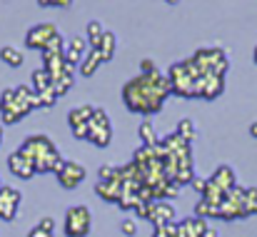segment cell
<instances>
[{
	"instance_id": "cell-32",
	"label": "cell",
	"mask_w": 257,
	"mask_h": 237,
	"mask_svg": "<svg viewBox=\"0 0 257 237\" xmlns=\"http://www.w3.org/2000/svg\"><path fill=\"white\" fill-rule=\"evenodd\" d=\"M250 135L257 140V123H252V125H250Z\"/></svg>"
},
{
	"instance_id": "cell-19",
	"label": "cell",
	"mask_w": 257,
	"mask_h": 237,
	"mask_svg": "<svg viewBox=\"0 0 257 237\" xmlns=\"http://www.w3.org/2000/svg\"><path fill=\"white\" fill-rule=\"evenodd\" d=\"M100 55H102V60L107 63V60H112V55H115V35L112 33H107L105 30V35H102V43H100Z\"/></svg>"
},
{
	"instance_id": "cell-7",
	"label": "cell",
	"mask_w": 257,
	"mask_h": 237,
	"mask_svg": "<svg viewBox=\"0 0 257 237\" xmlns=\"http://www.w3.org/2000/svg\"><path fill=\"white\" fill-rule=\"evenodd\" d=\"M20 202H23L20 190L3 185V187H0V220H15Z\"/></svg>"
},
{
	"instance_id": "cell-28",
	"label": "cell",
	"mask_w": 257,
	"mask_h": 237,
	"mask_svg": "<svg viewBox=\"0 0 257 237\" xmlns=\"http://www.w3.org/2000/svg\"><path fill=\"white\" fill-rule=\"evenodd\" d=\"M38 227H43V230L53 232V230H55V220H53V217H43V220L38 222Z\"/></svg>"
},
{
	"instance_id": "cell-37",
	"label": "cell",
	"mask_w": 257,
	"mask_h": 237,
	"mask_svg": "<svg viewBox=\"0 0 257 237\" xmlns=\"http://www.w3.org/2000/svg\"><path fill=\"white\" fill-rule=\"evenodd\" d=\"M0 187H3V182H0Z\"/></svg>"
},
{
	"instance_id": "cell-17",
	"label": "cell",
	"mask_w": 257,
	"mask_h": 237,
	"mask_svg": "<svg viewBox=\"0 0 257 237\" xmlns=\"http://www.w3.org/2000/svg\"><path fill=\"white\" fill-rule=\"evenodd\" d=\"M0 60H3L5 65H10V68H20V65L25 63V55H23L18 48H13V45H3V48H0Z\"/></svg>"
},
{
	"instance_id": "cell-15",
	"label": "cell",
	"mask_w": 257,
	"mask_h": 237,
	"mask_svg": "<svg viewBox=\"0 0 257 237\" xmlns=\"http://www.w3.org/2000/svg\"><path fill=\"white\" fill-rule=\"evenodd\" d=\"M102 35H105V30H102V23L100 20H90L85 28V38H87V45H90V50H97L100 48V43H102Z\"/></svg>"
},
{
	"instance_id": "cell-2",
	"label": "cell",
	"mask_w": 257,
	"mask_h": 237,
	"mask_svg": "<svg viewBox=\"0 0 257 237\" xmlns=\"http://www.w3.org/2000/svg\"><path fill=\"white\" fill-rule=\"evenodd\" d=\"M87 140L95 145V148H107L110 140H112V128H110V117L102 107H95L92 117H90V135Z\"/></svg>"
},
{
	"instance_id": "cell-5",
	"label": "cell",
	"mask_w": 257,
	"mask_h": 237,
	"mask_svg": "<svg viewBox=\"0 0 257 237\" xmlns=\"http://www.w3.org/2000/svg\"><path fill=\"white\" fill-rule=\"evenodd\" d=\"M58 35V28L53 23H40V25H33L25 35V45L33 48V50H43L53 38Z\"/></svg>"
},
{
	"instance_id": "cell-1",
	"label": "cell",
	"mask_w": 257,
	"mask_h": 237,
	"mask_svg": "<svg viewBox=\"0 0 257 237\" xmlns=\"http://www.w3.org/2000/svg\"><path fill=\"white\" fill-rule=\"evenodd\" d=\"M170 95V80L163 73H148V75H138L130 82H125L122 87V100L127 105L130 112H140V115H153L163 107L165 97Z\"/></svg>"
},
{
	"instance_id": "cell-6",
	"label": "cell",
	"mask_w": 257,
	"mask_h": 237,
	"mask_svg": "<svg viewBox=\"0 0 257 237\" xmlns=\"http://www.w3.org/2000/svg\"><path fill=\"white\" fill-rule=\"evenodd\" d=\"M58 175V182L65 187V190H75L83 180H85V167L80 162H73V160H65L63 167L55 172Z\"/></svg>"
},
{
	"instance_id": "cell-27",
	"label": "cell",
	"mask_w": 257,
	"mask_h": 237,
	"mask_svg": "<svg viewBox=\"0 0 257 237\" xmlns=\"http://www.w3.org/2000/svg\"><path fill=\"white\" fill-rule=\"evenodd\" d=\"M140 70H143V75H148V73H155V63H153L150 58H145V60L140 63Z\"/></svg>"
},
{
	"instance_id": "cell-33",
	"label": "cell",
	"mask_w": 257,
	"mask_h": 237,
	"mask_svg": "<svg viewBox=\"0 0 257 237\" xmlns=\"http://www.w3.org/2000/svg\"><path fill=\"white\" fill-rule=\"evenodd\" d=\"M202 237H217V230H210V227H207V232H205Z\"/></svg>"
},
{
	"instance_id": "cell-36",
	"label": "cell",
	"mask_w": 257,
	"mask_h": 237,
	"mask_svg": "<svg viewBox=\"0 0 257 237\" xmlns=\"http://www.w3.org/2000/svg\"><path fill=\"white\" fill-rule=\"evenodd\" d=\"M0 140H3V125H0Z\"/></svg>"
},
{
	"instance_id": "cell-18",
	"label": "cell",
	"mask_w": 257,
	"mask_h": 237,
	"mask_svg": "<svg viewBox=\"0 0 257 237\" xmlns=\"http://www.w3.org/2000/svg\"><path fill=\"white\" fill-rule=\"evenodd\" d=\"M50 85H53V78H50V73H48L45 68H40V70L33 73V90H35V92H43V90H48Z\"/></svg>"
},
{
	"instance_id": "cell-31",
	"label": "cell",
	"mask_w": 257,
	"mask_h": 237,
	"mask_svg": "<svg viewBox=\"0 0 257 237\" xmlns=\"http://www.w3.org/2000/svg\"><path fill=\"white\" fill-rule=\"evenodd\" d=\"M28 237H53V232H48V230H43V227H33Z\"/></svg>"
},
{
	"instance_id": "cell-10",
	"label": "cell",
	"mask_w": 257,
	"mask_h": 237,
	"mask_svg": "<svg viewBox=\"0 0 257 237\" xmlns=\"http://www.w3.org/2000/svg\"><path fill=\"white\" fill-rule=\"evenodd\" d=\"M150 220L155 227H165V225H172L175 220V210L172 205L163 202V200H153V212H150Z\"/></svg>"
},
{
	"instance_id": "cell-21",
	"label": "cell",
	"mask_w": 257,
	"mask_h": 237,
	"mask_svg": "<svg viewBox=\"0 0 257 237\" xmlns=\"http://www.w3.org/2000/svg\"><path fill=\"white\" fill-rule=\"evenodd\" d=\"M73 87V75H60V78L53 80V90H55V95L58 97H63V95H68V90Z\"/></svg>"
},
{
	"instance_id": "cell-34",
	"label": "cell",
	"mask_w": 257,
	"mask_h": 237,
	"mask_svg": "<svg viewBox=\"0 0 257 237\" xmlns=\"http://www.w3.org/2000/svg\"><path fill=\"white\" fill-rule=\"evenodd\" d=\"M168 3H170V5H177V3H180V0H168Z\"/></svg>"
},
{
	"instance_id": "cell-30",
	"label": "cell",
	"mask_w": 257,
	"mask_h": 237,
	"mask_svg": "<svg viewBox=\"0 0 257 237\" xmlns=\"http://www.w3.org/2000/svg\"><path fill=\"white\" fill-rule=\"evenodd\" d=\"M190 185H192V187H195V190H197V192L202 195V192H205V187H207V180H202V177H195V180H192Z\"/></svg>"
},
{
	"instance_id": "cell-4",
	"label": "cell",
	"mask_w": 257,
	"mask_h": 237,
	"mask_svg": "<svg viewBox=\"0 0 257 237\" xmlns=\"http://www.w3.org/2000/svg\"><path fill=\"white\" fill-rule=\"evenodd\" d=\"M18 150H20L28 160H33V165L58 153V150H55V145H53V140H50V138H45V135H30V138H25V140H23V145H20Z\"/></svg>"
},
{
	"instance_id": "cell-16",
	"label": "cell",
	"mask_w": 257,
	"mask_h": 237,
	"mask_svg": "<svg viewBox=\"0 0 257 237\" xmlns=\"http://www.w3.org/2000/svg\"><path fill=\"white\" fill-rule=\"evenodd\" d=\"M92 112H95V107H92V105H80V107H73V110H70V115H68L70 128H78V125H85V123H90Z\"/></svg>"
},
{
	"instance_id": "cell-24",
	"label": "cell",
	"mask_w": 257,
	"mask_h": 237,
	"mask_svg": "<svg viewBox=\"0 0 257 237\" xmlns=\"http://www.w3.org/2000/svg\"><path fill=\"white\" fill-rule=\"evenodd\" d=\"M40 95V105L43 107H53L55 102H58V95H55V90H53V85L48 87V90H43V92H38Z\"/></svg>"
},
{
	"instance_id": "cell-8",
	"label": "cell",
	"mask_w": 257,
	"mask_h": 237,
	"mask_svg": "<svg viewBox=\"0 0 257 237\" xmlns=\"http://www.w3.org/2000/svg\"><path fill=\"white\" fill-rule=\"evenodd\" d=\"M95 192H97L102 200H107V202H120V197H122V192H125V185H122L120 177H115V180H97Z\"/></svg>"
},
{
	"instance_id": "cell-12",
	"label": "cell",
	"mask_w": 257,
	"mask_h": 237,
	"mask_svg": "<svg viewBox=\"0 0 257 237\" xmlns=\"http://www.w3.org/2000/svg\"><path fill=\"white\" fill-rule=\"evenodd\" d=\"M177 227H180L182 237H202L207 232V225L202 217H187V220L177 222Z\"/></svg>"
},
{
	"instance_id": "cell-22",
	"label": "cell",
	"mask_w": 257,
	"mask_h": 237,
	"mask_svg": "<svg viewBox=\"0 0 257 237\" xmlns=\"http://www.w3.org/2000/svg\"><path fill=\"white\" fill-rule=\"evenodd\" d=\"M177 135L182 138V140H195V125H192V120H187V117H182L180 123H177Z\"/></svg>"
},
{
	"instance_id": "cell-26",
	"label": "cell",
	"mask_w": 257,
	"mask_h": 237,
	"mask_svg": "<svg viewBox=\"0 0 257 237\" xmlns=\"http://www.w3.org/2000/svg\"><path fill=\"white\" fill-rule=\"evenodd\" d=\"M120 227H122V232H125L127 237H133L135 232H138V222H135V220H130V217H125Z\"/></svg>"
},
{
	"instance_id": "cell-20",
	"label": "cell",
	"mask_w": 257,
	"mask_h": 237,
	"mask_svg": "<svg viewBox=\"0 0 257 237\" xmlns=\"http://www.w3.org/2000/svg\"><path fill=\"white\" fill-rule=\"evenodd\" d=\"M138 135H140V140H143V145L145 148H155L160 140L155 138V130H153V125L150 123H143L140 125V130H138Z\"/></svg>"
},
{
	"instance_id": "cell-9",
	"label": "cell",
	"mask_w": 257,
	"mask_h": 237,
	"mask_svg": "<svg viewBox=\"0 0 257 237\" xmlns=\"http://www.w3.org/2000/svg\"><path fill=\"white\" fill-rule=\"evenodd\" d=\"M8 167H10L13 175H18V177H23V180H28V177L35 175V165H33V160H28L20 150H15V153L8 158Z\"/></svg>"
},
{
	"instance_id": "cell-29",
	"label": "cell",
	"mask_w": 257,
	"mask_h": 237,
	"mask_svg": "<svg viewBox=\"0 0 257 237\" xmlns=\"http://www.w3.org/2000/svg\"><path fill=\"white\" fill-rule=\"evenodd\" d=\"M40 5H55V8H68L73 0H38Z\"/></svg>"
},
{
	"instance_id": "cell-14",
	"label": "cell",
	"mask_w": 257,
	"mask_h": 237,
	"mask_svg": "<svg viewBox=\"0 0 257 237\" xmlns=\"http://www.w3.org/2000/svg\"><path fill=\"white\" fill-rule=\"evenodd\" d=\"M102 63H105V60H102L100 50H87V55L83 58V63L78 65V70H80L85 78H90V75H92V73H95V70L102 65Z\"/></svg>"
},
{
	"instance_id": "cell-11",
	"label": "cell",
	"mask_w": 257,
	"mask_h": 237,
	"mask_svg": "<svg viewBox=\"0 0 257 237\" xmlns=\"http://www.w3.org/2000/svg\"><path fill=\"white\" fill-rule=\"evenodd\" d=\"M210 182H215L220 190H225V192H230L232 187H237V180H235V170L230 167V165H220L215 172H212V177H207Z\"/></svg>"
},
{
	"instance_id": "cell-13",
	"label": "cell",
	"mask_w": 257,
	"mask_h": 237,
	"mask_svg": "<svg viewBox=\"0 0 257 237\" xmlns=\"http://www.w3.org/2000/svg\"><path fill=\"white\" fill-rule=\"evenodd\" d=\"M222 90H225V78H220V75H207V78H205V85H202V97H205V100H215Z\"/></svg>"
},
{
	"instance_id": "cell-35",
	"label": "cell",
	"mask_w": 257,
	"mask_h": 237,
	"mask_svg": "<svg viewBox=\"0 0 257 237\" xmlns=\"http://www.w3.org/2000/svg\"><path fill=\"white\" fill-rule=\"evenodd\" d=\"M252 58H255V65H257V48H255V55H252Z\"/></svg>"
},
{
	"instance_id": "cell-23",
	"label": "cell",
	"mask_w": 257,
	"mask_h": 237,
	"mask_svg": "<svg viewBox=\"0 0 257 237\" xmlns=\"http://www.w3.org/2000/svg\"><path fill=\"white\" fill-rule=\"evenodd\" d=\"M68 48H70V50H75V53H80V55L85 58L87 48H90V45H87V38H83V35H75V38L70 40V45H68Z\"/></svg>"
},
{
	"instance_id": "cell-3",
	"label": "cell",
	"mask_w": 257,
	"mask_h": 237,
	"mask_svg": "<svg viewBox=\"0 0 257 237\" xmlns=\"http://www.w3.org/2000/svg\"><path fill=\"white\" fill-rule=\"evenodd\" d=\"M90 227H92V217L85 205H75L68 210L65 215V235L68 237H87Z\"/></svg>"
},
{
	"instance_id": "cell-25",
	"label": "cell",
	"mask_w": 257,
	"mask_h": 237,
	"mask_svg": "<svg viewBox=\"0 0 257 237\" xmlns=\"http://www.w3.org/2000/svg\"><path fill=\"white\" fill-rule=\"evenodd\" d=\"M245 210H247V215H257V187H247Z\"/></svg>"
}]
</instances>
